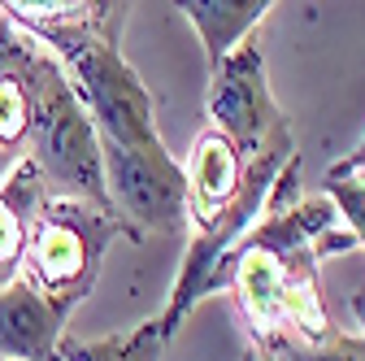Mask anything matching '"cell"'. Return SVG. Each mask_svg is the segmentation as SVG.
<instances>
[{
  "label": "cell",
  "instance_id": "cell-1",
  "mask_svg": "<svg viewBox=\"0 0 365 361\" xmlns=\"http://www.w3.org/2000/svg\"><path fill=\"white\" fill-rule=\"evenodd\" d=\"M35 44H43L74 83V96L83 101L101 144L113 148H148L161 144L157 135V101L144 78L126 66L118 44L96 35L83 22H35L22 26Z\"/></svg>",
  "mask_w": 365,
  "mask_h": 361
},
{
  "label": "cell",
  "instance_id": "cell-2",
  "mask_svg": "<svg viewBox=\"0 0 365 361\" xmlns=\"http://www.w3.org/2000/svg\"><path fill=\"white\" fill-rule=\"evenodd\" d=\"M26 87H31V161L43 174L48 196H78L96 209L113 213L109 192H105V166H101V135L91 126L83 101L74 96V83L66 78L61 61L43 49L26 44Z\"/></svg>",
  "mask_w": 365,
  "mask_h": 361
},
{
  "label": "cell",
  "instance_id": "cell-3",
  "mask_svg": "<svg viewBox=\"0 0 365 361\" xmlns=\"http://www.w3.org/2000/svg\"><path fill=\"white\" fill-rule=\"evenodd\" d=\"M287 157H296V140H292V126L279 131L274 140L244 161V183L235 192V200L226 205L217 218L209 222H196L192 227V240H187V253H182L178 261V275H174V288H170V300L165 309L157 313L161 331L174 340V331L182 327V318L213 292L226 288V253H231L248 227L265 213V200H269V188L274 178H279V170L287 166Z\"/></svg>",
  "mask_w": 365,
  "mask_h": 361
},
{
  "label": "cell",
  "instance_id": "cell-4",
  "mask_svg": "<svg viewBox=\"0 0 365 361\" xmlns=\"http://www.w3.org/2000/svg\"><path fill=\"white\" fill-rule=\"evenodd\" d=\"M130 240L126 222L78 196H43L31 222L22 275L57 305L78 309L101 283V265L113 240Z\"/></svg>",
  "mask_w": 365,
  "mask_h": 361
},
{
  "label": "cell",
  "instance_id": "cell-5",
  "mask_svg": "<svg viewBox=\"0 0 365 361\" xmlns=\"http://www.w3.org/2000/svg\"><path fill=\"white\" fill-rule=\"evenodd\" d=\"M101 166L109 205L126 222L130 240H144L153 231L165 235L187 231V178H182V166L165 153V144L148 148L101 144Z\"/></svg>",
  "mask_w": 365,
  "mask_h": 361
},
{
  "label": "cell",
  "instance_id": "cell-6",
  "mask_svg": "<svg viewBox=\"0 0 365 361\" xmlns=\"http://www.w3.org/2000/svg\"><path fill=\"white\" fill-rule=\"evenodd\" d=\"M209 126L217 135H226L240 157H257L274 135L287 131V118L279 109L269 92V78H265V49L257 31L248 39H240L231 53H226L213 66L209 78Z\"/></svg>",
  "mask_w": 365,
  "mask_h": 361
},
{
  "label": "cell",
  "instance_id": "cell-7",
  "mask_svg": "<svg viewBox=\"0 0 365 361\" xmlns=\"http://www.w3.org/2000/svg\"><path fill=\"white\" fill-rule=\"evenodd\" d=\"M70 305L43 296L26 275H14L0 288V357L5 361H57L66 340Z\"/></svg>",
  "mask_w": 365,
  "mask_h": 361
},
{
  "label": "cell",
  "instance_id": "cell-8",
  "mask_svg": "<svg viewBox=\"0 0 365 361\" xmlns=\"http://www.w3.org/2000/svg\"><path fill=\"white\" fill-rule=\"evenodd\" d=\"M182 178H187V227H196V222L217 218L235 200V192L244 183V157L226 135H217L209 126L205 135H196L192 157L182 166Z\"/></svg>",
  "mask_w": 365,
  "mask_h": 361
},
{
  "label": "cell",
  "instance_id": "cell-9",
  "mask_svg": "<svg viewBox=\"0 0 365 361\" xmlns=\"http://www.w3.org/2000/svg\"><path fill=\"white\" fill-rule=\"evenodd\" d=\"M43 196H48V188H43V174L31 157H18L14 170L0 178V288L14 275H22L31 222Z\"/></svg>",
  "mask_w": 365,
  "mask_h": 361
},
{
  "label": "cell",
  "instance_id": "cell-10",
  "mask_svg": "<svg viewBox=\"0 0 365 361\" xmlns=\"http://www.w3.org/2000/svg\"><path fill=\"white\" fill-rule=\"evenodd\" d=\"M269 5L274 0H174V9L196 26L209 70L231 53L240 39H248L257 31V22L269 14Z\"/></svg>",
  "mask_w": 365,
  "mask_h": 361
},
{
  "label": "cell",
  "instance_id": "cell-11",
  "mask_svg": "<svg viewBox=\"0 0 365 361\" xmlns=\"http://www.w3.org/2000/svg\"><path fill=\"white\" fill-rule=\"evenodd\" d=\"M170 335L161 331L157 318L140 322L135 331H118V335H105V340H61L57 357L61 361H161Z\"/></svg>",
  "mask_w": 365,
  "mask_h": 361
},
{
  "label": "cell",
  "instance_id": "cell-12",
  "mask_svg": "<svg viewBox=\"0 0 365 361\" xmlns=\"http://www.w3.org/2000/svg\"><path fill=\"white\" fill-rule=\"evenodd\" d=\"M265 352L279 361H365V335H344L331 327L322 340H279Z\"/></svg>",
  "mask_w": 365,
  "mask_h": 361
},
{
  "label": "cell",
  "instance_id": "cell-13",
  "mask_svg": "<svg viewBox=\"0 0 365 361\" xmlns=\"http://www.w3.org/2000/svg\"><path fill=\"white\" fill-rule=\"evenodd\" d=\"M87 9H91V0H0V14L18 26H35V22H83L87 26Z\"/></svg>",
  "mask_w": 365,
  "mask_h": 361
},
{
  "label": "cell",
  "instance_id": "cell-14",
  "mask_svg": "<svg viewBox=\"0 0 365 361\" xmlns=\"http://www.w3.org/2000/svg\"><path fill=\"white\" fill-rule=\"evenodd\" d=\"M322 192L335 200V209H339V218H344V227H348V231L361 240V248H365V170L339 174V178L327 174Z\"/></svg>",
  "mask_w": 365,
  "mask_h": 361
},
{
  "label": "cell",
  "instance_id": "cell-15",
  "mask_svg": "<svg viewBox=\"0 0 365 361\" xmlns=\"http://www.w3.org/2000/svg\"><path fill=\"white\" fill-rule=\"evenodd\" d=\"M126 14H130V0H91V9H87V26L105 35L109 44L122 39V26H126Z\"/></svg>",
  "mask_w": 365,
  "mask_h": 361
},
{
  "label": "cell",
  "instance_id": "cell-16",
  "mask_svg": "<svg viewBox=\"0 0 365 361\" xmlns=\"http://www.w3.org/2000/svg\"><path fill=\"white\" fill-rule=\"evenodd\" d=\"M352 313H356V322H361V335H365V288L352 292Z\"/></svg>",
  "mask_w": 365,
  "mask_h": 361
},
{
  "label": "cell",
  "instance_id": "cell-17",
  "mask_svg": "<svg viewBox=\"0 0 365 361\" xmlns=\"http://www.w3.org/2000/svg\"><path fill=\"white\" fill-rule=\"evenodd\" d=\"M14 161H18V157H14V153H0V178H5V174H9V170H14Z\"/></svg>",
  "mask_w": 365,
  "mask_h": 361
},
{
  "label": "cell",
  "instance_id": "cell-18",
  "mask_svg": "<svg viewBox=\"0 0 365 361\" xmlns=\"http://www.w3.org/2000/svg\"><path fill=\"white\" fill-rule=\"evenodd\" d=\"M244 361H261V348H252V352H248V357H244Z\"/></svg>",
  "mask_w": 365,
  "mask_h": 361
},
{
  "label": "cell",
  "instance_id": "cell-19",
  "mask_svg": "<svg viewBox=\"0 0 365 361\" xmlns=\"http://www.w3.org/2000/svg\"><path fill=\"white\" fill-rule=\"evenodd\" d=\"M261 361H279V357H269V352H265V348H261Z\"/></svg>",
  "mask_w": 365,
  "mask_h": 361
},
{
  "label": "cell",
  "instance_id": "cell-20",
  "mask_svg": "<svg viewBox=\"0 0 365 361\" xmlns=\"http://www.w3.org/2000/svg\"><path fill=\"white\" fill-rule=\"evenodd\" d=\"M0 26H5V14H0Z\"/></svg>",
  "mask_w": 365,
  "mask_h": 361
},
{
  "label": "cell",
  "instance_id": "cell-21",
  "mask_svg": "<svg viewBox=\"0 0 365 361\" xmlns=\"http://www.w3.org/2000/svg\"><path fill=\"white\" fill-rule=\"evenodd\" d=\"M0 361H5V357H0Z\"/></svg>",
  "mask_w": 365,
  "mask_h": 361
},
{
  "label": "cell",
  "instance_id": "cell-22",
  "mask_svg": "<svg viewBox=\"0 0 365 361\" xmlns=\"http://www.w3.org/2000/svg\"><path fill=\"white\" fill-rule=\"evenodd\" d=\"M57 361H61V357H57Z\"/></svg>",
  "mask_w": 365,
  "mask_h": 361
}]
</instances>
